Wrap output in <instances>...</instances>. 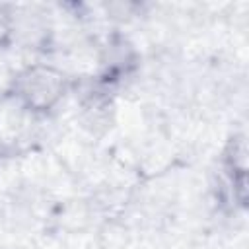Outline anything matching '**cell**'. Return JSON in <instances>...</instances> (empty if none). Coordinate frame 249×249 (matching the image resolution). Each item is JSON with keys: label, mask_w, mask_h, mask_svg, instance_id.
Segmentation results:
<instances>
[{"label": "cell", "mask_w": 249, "mask_h": 249, "mask_svg": "<svg viewBox=\"0 0 249 249\" xmlns=\"http://www.w3.org/2000/svg\"><path fill=\"white\" fill-rule=\"evenodd\" d=\"M62 93V78L51 68H31L19 78V95L35 109L51 107Z\"/></svg>", "instance_id": "obj_1"}]
</instances>
